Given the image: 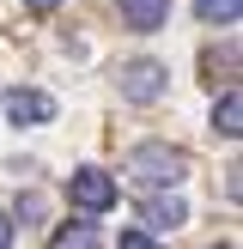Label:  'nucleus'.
I'll use <instances>...</instances> for the list:
<instances>
[{
	"label": "nucleus",
	"instance_id": "nucleus-1",
	"mask_svg": "<svg viewBox=\"0 0 243 249\" xmlns=\"http://www.w3.org/2000/svg\"><path fill=\"white\" fill-rule=\"evenodd\" d=\"M122 177L134 189H146V195H164V189H182L189 182V158L176 146H164V140H146V146H134L122 158Z\"/></svg>",
	"mask_w": 243,
	"mask_h": 249
},
{
	"label": "nucleus",
	"instance_id": "nucleus-2",
	"mask_svg": "<svg viewBox=\"0 0 243 249\" xmlns=\"http://www.w3.org/2000/svg\"><path fill=\"white\" fill-rule=\"evenodd\" d=\"M67 201L73 207H85V213H109V207H116V177H109V170H73L67 177Z\"/></svg>",
	"mask_w": 243,
	"mask_h": 249
},
{
	"label": "nucleus",
	"instance_id": "nucleus-3",
	"mask_svg": "<svg viewBox=\"0 0 243 249\" xmlns=\"http://www.w3.org/2000/svg\"><path fill=\"white\" fill-rule=\"evenodd\" d=\"M116 85H122V97H128V104H158V97H164V85H170V73L158 67V61H128V67L116 73Z\"/></svg>",
	"mask_w": 243,
	"mask_h": 249
},
{
	"label": "nucleus",
	"instance_id": "nucleus-4",
	"mask_svg": "<svg viewBox=\"0 0 243 249\" xmlns=\"http://www.w3.org/2000/svg\"><path fill=\"white\" fill-rule=\"evenodd\" d=\"M140 225H152V231H176V225H189V207H182V195H176V189L146 195V201H140Z\"/></svg>",
	"mask_w": 243,
	"mask_h": 249
},
{
	"label": "nucleus",
	"instance_id": "nucleus-5",
	"mask_svg": "<svg viewBox=\"0 0 243 249\" xmlns=\"http://www.w3.org/2000/svg\"><path fill=\"white\" fill-rule=\"evenodd\" d=\"M6 116L18 122V128L49 122V116H55V97H49V91H31V85H12V91H6Z\"/></svg>",
	"mask_w": 243,
	"mask_h": 249
},
{
	"label": "nucleus",
	"instance_id": "nucleus-6",
	"mask_svg": "<svg viewBox=\"0 0 243 249\" xmlns=\"http://www.w3.org/2000/svg\"><path fill=\"white\" fill-rule=\"evenodd\" d=\"M116 6H122V24L128 31H158L170 18V0H116Z\"/></svg>",
	"mask_w": 243,
	"mask_h": 249
},
{
	"label": "nucleus",
	"instance_id": "nucleus-7",
	"mask_svg": "<svg viewBox=\"0 0 243 249\" xmlns=\"http://www.w3.org/2000/svg\"><path fill=\"white\" fill-rule=\"evenodd\" d=\"M213 134H225V140L243 134V97H237V91H225V97L213 104Z\"/></svg>",
	"mask_w": 243,
	"mask_h": 249
},
{
	"label": "nucleus",
	"instance_id": "nucleus-8",
	"mask_svg": "<svg viewBox=\"0 0 243 249\" xmlns=\"http://www.w3.org/2000/svg\"><path fill=\"white\" fill-rule=\"evenodd\" d=\"M194 12H201L207 24H237V12H243V0H194Z\"/></svg>",
	"mask_w": 243,
	"mask_h": 249
},
{
	"label": "nucleus",
	"instance_id": "nucleus-9",
	"mask_svg": "<svg viewBox=\"0 0 243 249\" xmlns=\"http://www.w3.org/2000/svg\"><path fill=\"white\" fill-rule=\"evenodd\" d=\"M49 249H97V231H91V225H61Z\"/></svg>",
	"mask_w": 243,
	"mask_h": 249
},
{
	"label": "nucleus",
	"instance_id": "nucleus-10",
	"mask_svg": "<svg viewBox=\"0 0 243 249\" xmlns=\"http://www.w3.org/2000/svg\"><path fill=\"white\" fill-rule=\"evenodd\" d=\"M18 219H31V225L43 219V195H36V189H31V195H18Z\"/></svg>",
	"mask_w": 243,
	"mask_h": 249
},
{
	"label": "nucleus",
	"instance_id": "nucleus-11",
	"mask_svg": "<svg viewBox=\"0 0 243 249\" xmlns=\"http://www.w3.org/2000/svg\"><path fill=\"white\" fill-rule=\"evenodd\" d=\"M116 249H158V243H152V231H122Z\"/></svg>",
	"mask_w": 243,
	"mask_h": 249
},
{
	"label": "nucleus",
	"instance_id": "nucleus-12",
	"mask_svg": "<svg viewBox=\"0 0 243 249\" xmlns=\"http://www.w3.org/2000/svg\"><path fill=\"white\" fill-rule=\"evenodd\" d=\"M0 249H12V219L0 213Z\"/></svg>",
	"mask_w": 243,
	"mask_h": 249
},
{
	"label": "nucleus",
	"instance_id": "nucleus-13",
	"mask_svg": "<svg viewBox=\"0 0 243 249\" xmlns=\"http://www.w3.org/2000/svg\"><path fill=\"white\" fill-rule=\"evenodd\" d=\"M24 6H31V12H55L61 0H24Z\"/></svg>",
	"mask_w": 243,
	"mask_h": 249
},
{
	"label": "nucleus",
	"instance_id": "nucleus-14",
	"mask_svg": "<svg viewBox=\"0 0 243 249\" xmlns=\"http://www.w3.org/2000/svg\"><path fill=\"white\" fill-rule=\"evenodd\" d=\"M219 249H231V243H219Z\"/></svg>",
	"mask_w": 243,
	"mask_h": 249
}]
</instances>
